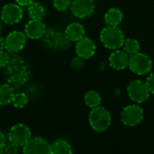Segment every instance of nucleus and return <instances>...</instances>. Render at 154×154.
<instances>
[{
    "label": "nucleus",
    "mask_w": 154,
    "mask_h": 154,
    "mask_svg": "<svg viewBox=\"0 0 154 154\" xmlns=\"http://www.w3.org/2000/svg\"><path fill=\"white\" fill-rule=\"evenodd\" d=\"M146 85L151 93L154 94V73H152L146 79Z\"/></svg>",
    "instance_id": "obj_28"
},
{
    "label": "nucleus",
    "mask_w": 154,
    "mask_h": 154,
    "mask_svg": "<svg viewBox=\"0 0 154 154\" xmlns=\"http://www.w3.org/2000/svg\"><path fill=\"white\" fill-rule=\"evenodd\" d=\"M5 49V38L0 34V51Z\"/></svg>",
    "instance_id": "obj_31"
},
{
    "label": "nucleus",
    "mask_w": 154,
    "mask_h": 154,
    "mask_svg": "<svg viewBox=\"0 0 154 154\" xmlns=\"http://www.w3.org/2000/svg\"><path fill=\"white\" fill-rule=\"evenodd\" d=\"M23 152L25 154L51 153V145L43 138L33 137L23 146Z\"/></svg>",
    "instance_id": "obj_10"
},
{
    "label": "nucleus",
    "mask_w": 154,
    "mask_h": 154,
    "mask_svg": "<svg viewBox=\"0 0 154 154\" xmlns=\"http://www.w3.org/2000/svg\"><path fill=\"white\" fill-rule=\"evenodd\" d=\"M70 10L74 16L78 18H87L90 16L95 10L94 0H73Z\"/></svg>",
    "instance_id": "obj_11"
},
{
    "label": "nucleus",
    "mask_w": 154,
    "mask_h": 154,
    "mask_svg": "<svg viewBox=\"0 0 154 154\" xmlns=\"http://www.w3.org/2000/svg\"><path fill=\"white\" fill-rule=\"evenodd\" d=\"M28 103V97L25 93L23 92H17L14 93L12 104L15 108H23Z\"/></svg>",
    "instance_id": "obj_23"
},
{
    "label": "nucleus",
    "mask_w": 154,
    "mask_h": 154,
    "mask_svg": "<svg viewBox=\"0 0 154 154\" xmlns=\"http://www.w3.org/2000/svg\"><path fill=\"white\" fill-rule=\"evenodd\" d=\"M46 25L42 20H33L31 19L24 26V33L28 39L39 40L42 38L46 32Z\"/></svg>",
    "instance_id": "obj_12"
},
{
    "label": "nucleus",
    "mask_w": 154,
    "mask_h": 154,
    "mask_svg": "<svg viewBox=\"0 0 154 154\" xmlns=\"http://www.w3.org/2000/svg\"><path fill=\"white\" fill-rule=\"evenodd\" d=\"M96 52V44L95 42L88 38L83 37L77 42L76 44V53L78 56L83 58L84 60L91 58Z\"/></svg>",
    "instance_id": "obj_13"
},
{
    "label": "nucleus",
    "mask_w": 154,
    "mask_h": 154,
    "mask_svg": "<svg viewBox=\"0 0 154 154\" xmlns=\"http://www.w3.org/2000/svg\"><path fill=\"white\" fill-rule=\"evenodd\" d=\"M34 0H15V3L20 5L21 6H27L31 3H32Z\"/></svg>",
    "instance_id": "obj_30"
},
{
    "label": "nucleus",
    "mask_w": 154,
    "mask_h": 154,
    "mask_svg": "<svg viewBox=\"0 0 154 154\" xmlns=\"http://www.w3.org/2000/svg\"><path fill=\"white\" fill-rule=\"evenodd\" d=\"M14 95V87L9 83L0 85V106H7L12 103Z\"/></svg>",
    "instance_id": "obj_18"
},
{
    "label": "nucleus",
    "mask_w": 154,
    "mask_h": 154,
    "mask_svg": "<svg viewBox=\"0 0 154 154\" xmlns=\"http://www.w3.org/2000/svg\"><path fill=\"white\" fill-rule=\"evenodd\" d=\"M152 67V59L144 53L138 52L130 56L129 68L137 75H144L150 72Z\"/></svg>",
    "instance_id": "obj_6"
},
{
    "label": "nucleus",
    "mask_w": 154,
    "mask_h": 154,
    "mask_svg": "<svg viewBox=\"0 0 154 154\" xmlns=\"http://www.w3.org/2000/svg\"><path fill=\"white\" fill-rule=\"evenodd\" d=\"M84 99H85L86 105L90 108L97 107V106H100V104H101L100 95L97 91H94V90H90V91L87 92Z\"/></svg>",
    "instance_id": "obj_22"
},
{
    "label": "nucleus",
    "mask_w": 154,
    "mask_h": 154,
    "mask_svg": "<svg viewBox=\"0 0 154 154\" xmlns=\"http://www.w3.org/2000/svg\"><path fill=\"white\" fill-rule=\"evenodd\" d=\"M63 37L64 35H62L58 31L51 29L46 31V32L42 36V41L47 47L51 49H58L60 48V44Z\"/></svg>",
    "instance_id": "obj_16"
},
{
    "label": "nucleus",
    "mask_w": 154,
    "mask_h": 154,
    "mask_svg": "<svg viewBox=\"0 0 154 154\" xmlns=\"http://www.w3.org/2000/svg\"><path fill=\"white\" fill-rule=\"evenodd\" d=\"M70 65L73 69H80L84 65V59L79 56H77L72 59Z\"/></svg>",
    "instance_id": "obj_27"
},
{
    "label": "nucleus",
    "mask_w": 154,
    "mask_h": 154,
    "mask_svg": "<svg viewBox=\"0 0 154 154\" xmlns=\"http://www.w3.org/2000/svg\"><path fill=\"white\" fill-rule=\"evenodd\" d=\"M100 40L104 46L110 50H118L123 47L125 34L117 25H107L100 32Z\"/></svg>",
    "instance_id": "obj_2"
},
{
    "label": "nucleus",
    "mask_w": 154,
    "mask_h": 154,
    "mask_svg": "<svg viewBox=\"0 0 154 154\" xmlns=\"http://www.w3.org/2000/svg\"><path fill=\"white\" fill-rule=\"evenodd\" d=\"M31 138V129L23 124L14 125L11 127L8 133L9 143L16 145L17 147H23Z\"/></svg>",
    "instance_id": "obj_5"
},
{
    "label": "nucleus",
    "mask_w": 154,
    "mask_h": 154,
    "mask_svg": "<svg viewBox=\"0 0 154 154\" xmlns=\"http://www.w3.org/2000/svg\"><path fill=\"white\" fill-rule=\"evenodd\" d=\"M51 153L70 154L72 153V149L67 141L62 139H58L51 144Z\"/></svg>",
    "instance_id": "obj_20"
},
{
    "label": "nucleus",
    "mask_w": 154,
    "mask_h": 154,
    "mask_svg": "<svg viewBox=\"0 0 154 154\" xmlns=\"http://www.w3.org/2000/svg\"><path fill=\"white\" fill-rule=\"evenodd\" d=\"M10 55L7 51H0V69H4L10 60Z\"/></svg>",
    "instance_id": "obj_26"
},
{
    "label": "nucleus",
    "mask_w": 154,
    "mask_h": 154,
    "mask_svg": "<svg viewBox=\"0 0 154 154\" xmlns=\"http://www.w3.org/2000/svg\"><path fill=\"white\" fill-rule=\"evenodd\" d=\"M123 19V13L118 8H110L105 14V23L106 25H118Z\"/></svg>",
    "instance_id": "obj_19"
},
{
    "label": "nucleus",
    "mask_w": 154,
    "mask_h": 154,
    "mask_svg": "<svg viewBox=\"0 0 154 154\" xmlns=\"http://www.w3.org/2000/svg\"><path fill=\"white\" fill-rule=\"evenodd\" d=\"M0 11H1V10H0Z\"/></svg>",
    "instance_id": "obj_33"
},
{
    "label": "nucleus",
    "mask_w": 154,
    "mask_h": 154,
    "mask_svg": "<svg viewBox=\"0 0 154 154\" xmlns=\"http://www.w3.org/2000/svg\"><path fill=\"white\" fill-rule=\"evenodd\" d=\"M127 93L131 100L135 103L142 104L148 100L151 92L146 83L136 79L129 83L127 87Z\"/></svg>",
    "instance_id": "obj_7"
},
{
    "label": "nucleus",
    "mask_w": 154,
    "mask_h": 154,
    "mask_svg": "<svg viewBox=\"0 0 154 154\" xmlns=\"http://www.w3.org/2000/svg\"><path fill=\"white\" fill-rule=\"evenodd\" d=\"M19 152L18 147L11 143H6L1 150H0V153L4 154H16Z\"/></svg>",
    "instance_id": "obj_25"
},
{
    "label": "nucleus",
    "mask_w": 154,
    "mask_h": 154,
    "mask_svg": "<svg viewBox=\"0 0 154 154\" xmlns=\"http://www.w3.org/2000/svg\"><path fill=\"white\" fill-rule=\"evenodd\" d=\"M27 14L31 19L33 20H42L46 14L45 7L39 2L33 1L27 6Z\"/></svg>",
    "instance_id": "obj_17"
},
{
    "label": "nucleus",
    "mask_w": 154,
    "mask_h": 154,
    "mask_svg": "<svg viewBox=\"0 0 154 154\" xmlns=\"http://www.w3.org/2000/svg\"><path fill=\"white\" fill-rule=\"evenodd\" d=\"M64 35L70 42H78L84 37L85 28L79 23H71L67 26Z\"/></svg>",
    "instance_id": "obj_15"
},
{
    "label": "nucleus",
    "mask_w": 154,
    "mask_h": 154,
    "mask_svg": "<svg viewBox=\"0 0 154 154\" xmlns=\"http://www.w3.org/2000/svg\"><path fill=\"white\" fill-rule=\"evenodd\" d=\"M23 16L22 6L18 4H7L0 11L1 21L9 25L18 23Z\"/></svg>",
    "instance_id": "obj_8"
},
{
    "label": "nucleus",
    "mask_w": 154,
    "mask_h": 154,
    "mask_svg": "<svg viewBox=\"0 0 154 154\" xmlns=\"http://www.w3.org/2000/svg\"><path fill=\"white\" fill-rule=\"evenodd\" d=\"M130 56L123 50L120 51L116 50L113 53H111L109 57V64L110 66L117 70L125 69L127 66H129Z\"/></svg>",
    "instance_id": "obj_14"
},
{
    "label": "nucleus",
    "mask_w": 154,
    "mask_h": 154,
    "mask_svg": "<svg viewBox=\"0 0 154 154\" xmlns=\"http://www.w3.org/2000/svg\"><path fill=\"white\" fill-rule=\"evenodd\" d=\"M3 30V23H2V21H0V33Z\"/></svg>",
    "instance_id": "obj_32"
},
{
    "label": "nucleus",
    "mask_w": 154,
    "mask_h": 154,
    "mask_svg": "<svg viewBox=\"0 0 154 154\" xmlns=\"http://www.w3.org/2000/svg\"><path fill=\"white\" fill-rule=\"evenodd\" d=\"M26 35L21 31H13L5 38V50L9 54H16L20 52L26 44Z\"/></svg>",
    "instance_id": "obj_4"
},
{
    "label": "nucleus",
    "mask_w": 154,
    "mask_h": 154,
    "mask_svg": "<svg viewBox=\"0 0 154 154\" xmlns=\"http://www.w3.org/2000/svg\"><path fill=\"white\" fill-rule=\"evenodd\" d=\"M89 124L96 132H104L111 125V115L103 106H97L92 108L88 116Z\"/></svg>",
    "instance_id": "obj_3"
},
{
    "label": "nucleus",
    "mask_w": 154,
    "mask_h": 154,
    "mask_svg": "<svg viewBox=\"0 0 154 154\" xmlns=\"http://www.w3.org/2000/svg\"><path fill=\"white\" fill-rule=\"evenodd\" d=\"M4 77L13 87L24 85L31 77V69L27 61L19 56L10 58L8 64L4 68Z\"/></svg>",
    "instance_id": "obj_1"
},
{
    "label": "nucleus",
    "mask_w": 154,
    "mask_h": 154,
    "mask_svg": "<svg viewBox=\"0 0 154 154\" xmlns=\"http://www.w3.org/2000/svg\"><path fill=\"white\" fill-rule=\"evenodd\" d=\"M53 5L55 9H57L58 11L65 12L70 7L71 1L70 0H53Z\"/></svg>",
    "instance_id": "obj_24"
},
{
    "label": "nucleus",
    "mask_w": 154,
    "mask_h": 154,
    "mask_svg": "<svg viewBox=\"0 0 154 154\" xmlns=\"http://www.w3.org/2000/svg\"><path fill=\"white\" fill-rule=\"evenodd\" d=\"M6 143H7V142H6V137H5V135L2 132H0V150H1Z\"/></svg>",
    "instance_id": "obj_29"
},
{
    "label": "nucleus",
    "mask_w": 154,
    "mask_h": 154,
    "mask_svg": "<svg viewBox=\"0 0 154 154\" xmlns=\"http://www.w3.org/2000/svg\"><path fill=\"white\" fill-rule=\"evenodd\" d=\"M144 113L143 108L137 105H130L125 106L121 114V121L128 126H135L143 119Z\"/></svg>",
    "instance_id": "obj_9"
},
{
    "label": "nucleus",
    "mask_w": 154,
    "mask_h": 154,
    "mask_svg": "<svg viewBox=\"0 0 154 154\" xmlns=\"http://www.w3.org/2000/svg\"><path fill=\"white\" fill-rule=\"evenodd\" d=\"M123 49L129 56H132L140 51V44L135 39L128 38L125 40L123 44Z\"/></svg>",
    "instance_id": "obj_21"
}]
</instances>
